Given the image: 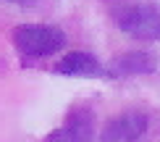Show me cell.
I'll return each mask as SVG.
<instances>
[{"instance_id":"obj_1","label":"cell","mask_w":160,"mask_h":142,"mask_svg":"<svg viewBox=\"0 0 160 142\" xmlns=\"http://www.w3.org/2000/svg\"><path fill=\"white\" fill-rule=\"evenodd\" d=\"M13 45L18 47V53L29 58H45L58 53L66 45V34L58 26L48 24H24L13 32Z\"/></svg>"},{"instance_id":"obj_2","label":"cell","mask_w":160,"mask_h":142,"mask_svg":"<svg viewBox=\"0 0 160 142\" xmlns=\"http://www.w3.org/2000/svg\"><path fill=\"white\" fill-rule=\"evenodd\" d=\"M116 21L123 34L142 39V42H155L160 39V8L155 3H134L123 5L116 13Z\"/></svg>"},{"instance_id":"obj_3","label":"cell","mask_w":160,"mask_h":142,"mask_svg":"<svg viewBox=\"0 0 160 142\" xmlns=\"http://www.w3.org/2000/svg\"><path fill=\"white\" fill-rule=\"evenodd\" d=\"M45 142H95V116L89 108H76Z\"/></svg>"},{"instance_id":"obj_4","label":"cell","mask_w":160,"mask_h":142,"mask_svg":"<svg viewBox=\"0 0 160 142\" xmlns=\"http://www.w3.org/2000/svg\"><path fill=\"white\" fill-rule=\"evenodd\" d=\"M144 132H147V116L139 111H129L105 126L100 142H139Z\"/></svg>"},{"instance_id":"obj_5","label":"cell","mask_w":160,"mask_h":142,"mask_svg":"<svg viewBox=\"0 0 160 142\" xmlns=\"http://www.w3.org/2000/svg\"><path fill=\"white\" fill-rule=\"evenodd\" d=\"M158 69V58L147 50H134L126 55L116 58L110 66L113 76H137V74H152Z\"/></svg>"},{"instance_id":"obj_6","label":"cell","mask_w":160,"mask_h":142,"mask_svg":"<svg viewBox=\"0 0 160 142\" xmlns=\"http://www.w3.org/2000/svg\"><path fill=\"white\" fill-rule=\"evenodd\" d=\"M58 74H66V76H100L102 74V66H100V60L95 55H89V53H68V55L61 58V63L55 66Z\"/></svg>"},{"instance_id":"obj_7","label":"cell","mask_w":160,"mask_h":142,"mask_svg":"<svg viewBox=\"0 0 160 142\" xmlns=\"http://www.w3.org/2000/svg\"><path fill=\"white\" fill-rule=\"evenodd\" d=\"M5 3H13V5H24V8H29V5H34L37 0H5Z\"/></svg>"}]
</instances>
